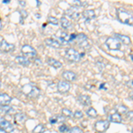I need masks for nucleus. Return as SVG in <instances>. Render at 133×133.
I'll return each mask as SVG.
<instances>
[{
	"instance_id": "1",
	"label": "nucleus",
	"mask_w": 133,
	"mask_h": 133,
	"mask_svg": "<svg viewBox=\"0 0 133 133\" xmlns=\"http://www.w3.org/2000/svg\"><path fill=\"white\" fill-rule=\"evenodd\" d=\"M22 91L24 92L28 97L32 98H37L40 93V90L36 86H35V85L31 84V83L25 84L24 86L22 87Z\"/></svg>"
},
{
	"instance_id": "2",
	"label": "nucleus",
	"mask_w": 133,
	"mask_h": 133,
	"mask_svg": "<svg viewBox=\"0 0 133 133\" xmlns=\"http://www.w3.org/2000/svg\"><path fill=\"white\" fill-rule=\"evenodd\" d=\"M117 15H118V18H119L120 21H121L122 23L132 26V21H133L132 15L130 14V12H128L127 11L123 10V9H118Z\"/></svg>"
},
{
	"instance_id": "3",
	"label": "nucleus",
	"mask_w": 133,
	"mask_h": 133,
	"mask_svg": "<svg viewBox=\"0 0 133 133\" xmlns=\"http://www.w3.org/2000/svg\"><path fill=\"white\" fill-rule=\"evenodd\" d=\"M65 56L68 61L73 62H78L81 59V54L74 48H68L65 51Z\"/></svg>"
},
{
	"instance_id": "4",
	"label": "nucleus",
	"mask_w": 133,
	"mask_h": 133,
	"mask_svg": "<svg viewBox=\"0 0 133 133\" xmlns=\"http://www.w3.org/2000/svg\"><path fill=\"white\" fill-rule=\"evenodd\" d=\"M75 42H76L81 48L86 49L90 47V45L88 44V37L84 33H80V34H78V35H76Z\"/></svg>"
},
{
	"instance_id": "5",
	"label": "nucleus",
	"mask_w": 133,
	"mask_h": 133,
	"mask_svg": "<svg viewBox=\"0 0 133 133\" xmlns=\"http://www.w3.org/2000/svg\"><path fill=\"white\" fill-rule=\"evenodd\" d=\"M106 44H107V46L108 47V49L113 50V51L120 50V49H121V46H122L121 43L115 37H108L106 41Z\"/></svg>"
},
{
	"instance_id": "6",
	"label": "nucleus",
	"mask_w": 133,
	"mask_h": 133,
	"mask_svg": "<svg viewBox=\"0 0 133 133\" xmlns=\"http://www.w3.org/2000/svg\"><path fill=\"white\" fill-rule=\"evenodd\" d=\"M109 124H110V122L100 120V121L96 122L95 124H94V128H95V130H97V131L103 133V132L107 131V130L109 128Z\"/></svg>"
},
{
	"instance_id": "7",
	"label": "nucleus",
	"mask_w": 133,
	"mask_h": 133,
	"mask_svg": "<svg viewBox=\"0 0 133 133\" xmlns=\"http://www.w3.org/2000/svg\"><path fill=\"white\" fill-rule=\"evenodd\" d=\"M21 52L22 54L29 57H36L37 55V52H36V49L34 47H32L29 44H24L22 47H21Z\"/></svg>"
},
{
	"instance_id": "8",
	"label": "nucleus",
	"mask_w": 133,
	"mask_h": 133,
	"mask_svg": "<svg viewBox=\"0 0 133 133\" xmlns=\"http://www.w3.org/2000/svg\"><path fill=\"white\" fill-rule=\"evenodd\" d=\"M65 14L68 18L72 19V20H77V19L80 17V12H79L77 7H75V6L70 7V8H68V10H66Z\"/></svg>"
},
{
	"instance_id": "9",
	"label": "nucleus",
	"mask_w": 133,
	"mask_h": 133,
	"mask_svg": "<svg viewBox=\"0 0 133 133\" xmlns=\"http://www.w3.org/2000/svg\"><path fill=\"white\" fill-rule=\"evenodd\" d=\"M14 48H15L14 44H10L5 39L0 42V50L3 51L4 52H12V51H14Z\"/></svg>"
},
{
	"instance_id": "10",
	"label": "nucleus",
	"mask_w": 133,
	"mask_h": 133,
	"mask_svg": "<svg viewBox=\"0 0 133 133\" xmlns=\"http://www.w3.org/2000/svg\"><path fill=\"white\" fill-rule=\"evenodd\" d=\"M70 87H71L70 83L66 82V81H61V82H59V83H58V85H57L58 91L62 94L66 93V92L70 90Z\"/></svg>"
},
{
	"instance_id": "11",
	"label": "nucleus",
	"mask_w": 133,
	"mask_h": 133,
	"mask_svg": "<svg viewBox=\"0 0 133 133\" xmlns=\"http://www.w3.org/2000/svg\"><path fill=\"white\" fill-rule=\"evenodd\" d=\"M114 37L116 38V39L119 41L120 43H123V44H126V45H129V44H130V43H131V40H130V38L129 37V36H125V35H122V34H115V36H114Z\"/></svg>"
},
{
	"instance_id": "12",
	"label": "nucleus",
	"mask_w": 133,
	"mask_h": 133,
	"mask_svg": "<svg viewBox=\"0 0 133 133\" xmlns=\"http://www.w3.org/2000/svg\"><path fill=\"white\" fill-rule=\"evenodd\" d=\"M78 102L84 107H89L91 105V98L88 95H80L78 97Z\"/></svg>"
},
{
	"instance_id": "13",
	"label": "nucleus",
	"mask_w": 133,
	"mask_h": 133,
	"mask_svg": "<svg viewBox=\"0 0 133 133\" xmlns=\"http://www.w3.org/2000/svg\"><path fill=\"white\" fill-rule=\"evenodd\" d=\"M62 76H63L64 79H66V81H69V82H73V81H76L77 78V76L75 72L73 71H64L63 74H62Z\"/></svg>"
},
{
	"instance_id": "14",
	"label": "nucleus",
	"mask_w": 133,
	"mask_h": 133,
	"mask_svg": "<svg viewBox=\"0 0 133 133\" xmlns=\"http://www.w3.org/2000/svg\"><path fill=\"white\" fill-rule=\"evenodd\" d=\"M0 127L3 128L5 130H8L9 132H14V127L9 121L6 120H2L0 122Z\"/></svg>"
},
{
	"instance_id": "15",
	"label": "nucleus",
	"mask_w": 133,
	"mask_h": 133,
	"mask_svg": "<svg viewBox=\"0 0 133 133\" xmlns=\"http://www.w3.org/2000/svg\"><path fill=\"white\" fill-rule=\"evenodd\" d=\"M12 102V97L5 93L0 94V106H8Z\"/></svg>"
},
{
	"instance_id": "16",
	"label": "nucleus",
	"mask_w": 133,
	"mask_h": 133,
	"mask_svg": "<svg viewBox=\"0 0 133 133\" xmlns=\"http://www.w3.org/2000/svg\"><path fill=\"white\" fill-rule=\"evenodd\" d=\"M45 44H46V45L52 47V48H55V49L61 48V43L55 39H52V38H46Z\"/></svg>"
},
{
	"instance_id": "17",
	"label": "nucleus",
	"mask_w": 133,
	"mask_h": 133,
	"mask_svg": "<svg viewBox=\"0 0 133 133\" xmlns=\"http://www.w3.org/2000/svg\"><path fill=\"white\" fill-rule=\"evenodd\" d=\"M122 121H123L122 115H119L118 113L112 114V115H109V117H108V122H112V123H121Z\"/></svg>"
},
{
	"instance_id": "18",
	"label": "nucleus",
	"mask_w": 133,
	"mask_h": 133,
	"mask_svg": "<svg viewBox=\"0 0 133 133\" xmlns=\"http://www.w3.org/2000/svg\"><path fill=\"white\" fill-rule=\"evenodd\" d=\"M27 115L24 113H18L15 115L14 116V120H15V123H19V124H22L24 123L27 120Z\"/></svg>"
},
{
	"instance_id": "19",
	"label": "nucleus",
	"mask_w": 133,
	"mask_h": 133,
	"mask_svg": "<svg viewBox=\"0 0 133 133\" xmlns=\"http://www.w3.org/2000/svg\"><path fill=\"white\" fill-rule=\"evenodd\" d=\"M83 16L86 21L93 20V19L96 17L95 12H94L93 10H85V11H83Z\"/></svg>"
},
{
	"instance_id": "20",
	"label": "nucleus",
	"mask_w": 133,
	"mask_h": 133,
	"mask_svg": "<svg viewBox=\"0 0 133 133\" xmlns=\"http://www.w3.org/2000/svg\"><path fill=\"white\" fill-rule=\"evenodd\" d=\"M47 63L54 68H61L62 66L61 62H59V61H57V59H53V58H48V59H47Z\"/></svg>"
},
{
	"instance_id": "21",
	"label": "nucleus",
	"mask_w": 133,
	"mask_h": 133,
	"mask_svg": "<svg viewBox=\"0 0 133 133\" xmlns=\"http://www.w3.org/2000/svg\"><path fill=\"white\" fill-rule=\"evenodd\" d=\"M15 61L18 62L19 64L22 66H29L30 65V61L25 56H17Z\"/></svg>"
},
{
	"instance_id": "22",
	"label": "nucleus",
	"mask_w": 133,
	"mask_h": 133,
	"mask_svg": "<svg viewBox=\"0 0 133 133\" xmlns=\"http://www.w3.org/2000/svg\"><path fill=\"white\" fill-rule=\"evenodd\" d=\"M65 120V117L62 115H55L53 116H51L50 118V123L51 124H54L57 123H61V122H63Z\"/></svg>"
},
{
	"instance_id": "23",
	"label": "nucleus",
	"mask_w": 133,
	"mask_h": 133,
	"mask_svg": "<svg viewBox=\"0 0 133 133\" xmlns=\"http://www.w3.org/2000/svg\"><path fill=\"white\" fill-rule=\"evenodd\" d=\"M61 25L63 29H68V28L71 27V22H70V21L68 20V19H66V17H62L61 19Z\"/></svg>"
},
{
	"instance_id": "24",
	"label": "nucleus",
	"mask_w": 133,
	"mask_h": 133,
	"mask_svg": "<svg viewBox=\"0 0 133 133\" xmlns=\"http://www.w3.org/2000/svg\"><path fill=\"white\" fill-rule=\"evenodd\" d=\"M86 114L88 116L91 117V118H95L98 116V112L96 111V109H94L93 108H89L86 110Z\"/></svg>"
},
{
	"instance_id": "25",
	"label": "nucleus",
	"mask_w": 133,
	"mask_h": 133,
	"mask_svg": "<svg viewBox=\"0 0 133 133\" xmlns=\"http://www.w3.org/2000/svg\"><path fill=\"white\" fill-rule=\"evenodd\" d=\"M117 113L119 115H123V114H126L128 112V108L126 106H123V105H121V106H118L116 108Z\"/></svg>"
},
{
	"instance_id": "26",
	"label": "nucleus",
	"mask_w": 133,
	"mask_h": 133,
	"mask_svg": "<svg viewBox=\"0 0 133 133\" xmlns=\"http://www.w3.org/2000/svg\"><path fill=\"white\" fill-rule=\"evenodd\" d=\"M11 110H12V108L9 106H0V114L2 115L9 113Z\"/></svg>"
},
{
	"instance_id": "27",
	"label": "nucleus",
	"mask_w": 133,
	"mask_h": 133,
	"mask_svg": "<svg viewBox=\"0 0 133 133\" xmlns=\"http://www.w3.org/2000/svg\"><path fill=\"white\" fill-rule=\"evenodd\" d=\"M72 5L75 7H80V6H83L85 5H87V2H83V1H79V0H74L72 2Z\"/></svg>"
},
{
	"instance_id": "28",
	"label": "nucleus",
	"mask_w": 133,
	"mask_h": 133,
	"mask_svg": "<svg viewBox=\"0 0 133 133\" xmlns=\"http://www.w3.org/2000/svg\"><path fill=\"white\" fill-rule=\"evenodd\" d=\"M44 131V126L43 124H38L33 130L34 133H43Z\"/></svg>"
},
{
	"instance_id": "29",
	"label": "nucleus",
	"mask_w": 133,
	"mask_h": 133,
	"mask_svg": "<svg viewBox=\"0 0 133 133\" xmlns=\"http://www.w3.org/2000/svg\"><path fill=\"white\" fill-rule=\"evenodd\" d=\"M62 115H63L64 117H72L73 116V113L71 110H69V109L68 108H63L62 109Z\"/></svg>"
},
{
	"instance_id": "30",
	"label": "nucleus",
	"mask_w": 133,
	"mask_h": 133,
	"mask_svg": "<svg viewBox=\"0 0 133 133\" xmlns=\"http://www.w3.org/2000/svg\"><path fill=\"white\" fill-rule=\"evenodd\" d=\"M48 22L51 23V24L54 25V26H57L59 25V21H58L57 18H55V17L53 16H50L48 18Z\"/></svg>"
},
{
	"instance_id": "31",
	"label": "nucleus",
	"mask_w": 133,
	"mask_h": 133,
	"mask_svg": "<svg viewBox=\"0 0 133 133\" xmlns=\"http://www.w3.org/2000/svg\"><path fill=\"white\" fill-rule=\"evenodd\" d=\"M68 133H83V130L79 127H73L68 130Z\"/></svg>"
},
{
	"instance_id": "32",
	"label": "nucleus",
	"mask_w": 133,
	"mask_h": 133,
	"mask_svg": "<svg viewBox=\"0 0 133 133\" xmlns=\"http://www.w3.org/2000/svg\"><path fill=\"white\" fill-rule=\"evenodd\" d=\"M73 116L76 118V119H82V118L83 117V114L82 111L77 110L73 114Z\"/></svg>"
},
{
	"instance_id": "33",
	"label": "nucleus",
	"mask_w": 133,
	"mask_h": 133,
	"mask_svg": "<svg viewBox=\"0 0 133 133\" xmlns=\"http://www.w3.org/2000/svg\"><path fill=\"white\" fill-rule=\"evenodd\" d=\"M59 130L61 132H66L68 131V126L66 125V124H62L59 127Z\"/></svg>"
},
{
	"instance_id": "34",
	"label": "nucleus",
	"mask_w": 133,
	"mask_h": 133,
	"mask_svg": "<svg viewBox=\"0 0 133 133\" xmlns=\"http://www.w3.org/2000/svg\"><path fill=\"white\" fill-rule=\"evenodd\" d=\"M107 85V83H101V84H100V86H99V89L101 90V89H104V90H107L108 89V88L107 87H105Z\"/></svg>"
},
{
	"instance_id": "35",
	"label": "nucleus",
	"mask_w": 133,
	"mask_h": 133,
	"mask_svg": "<svg viewBox=\"0 0 133 133\" xmlns=\"http://www.w3.org/2000/svg\"><path fill=\"white\" fill-rule=\"evenodd\" d=\"M0 133H9V132H7V131H6V130H4L3 128L0 127Z\"/></svg>"
},
{
	"instance_id": "36",
	"label": "nucleus",
	"mask_w": 133,
	"mask_h": 133,
	"mask_svg": "<svg viewBox=\"0 0 133 133\" xmlns=\"http://www.w3.org/2000/svg\"><path fill=\"white\" fill-rule=\"evenodd\" d=\"M20 4H21V5H26L25 2H22V1H20Z\"/></svg>"
},
{
	"instance_id": "37",
	"label": "nucleus",
	"mask_w": 133,
	"mask_h": 133,
	"mask_svg": "<svg viewBox=\"0 0 133 133\" xmlns=\"http://www.w3.org/2000/svg\"><path fill=\"white\" fill-rule=\"evenodd\" d=\"M9 2H10V1H8V0H4L3 3H4V4H7V3H9Z\"/></svg>"
},
{
	"instance_id": "38",
	"label": "nucleus",
	"mask_w": 133,
	"mask_h": 133,
	"mask_svg": "<svg viewBox=\"0 0 133 133\" xmlns=\"http://www.w3.org/2000/svg\"><path fill=\"white\" fill-rule=\"evenodd\" d=\"M2 27H3V26H2V21H1V19H0V29H2Z\"/></svg>"
},
{
	"instance_id": "39",
	"label": "nucleus",
	"mask_w": 133,
	"mask_h": 133,
	"mask_svg": "<svg viewBox=\"0 0 133 133\" xmlns=\"http://www.w3.org/2000/svg\"><path fill=\"white\" fill-rule=\"evenodd\" d=\"M1 85H2V83H1V81H0V88H1Z\"/></svg>"
}]
</instances>
